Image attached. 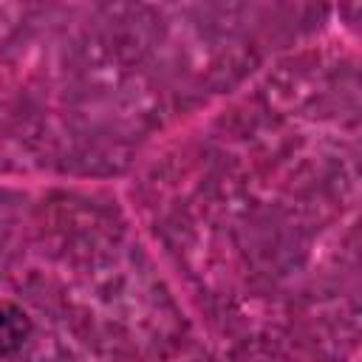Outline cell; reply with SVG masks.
<instances>
[{
    "instance_id": "cell-1",
    "label": "cell",
    "mask_w": 362,
    "mask_h": 362,
    "mask_svg": "<svg viewBox=\"0 0 362 362\" xmlns=\"http://www.w3.org/2000/svg\"><path fill=\"white\" fill-rule=\"evenodd\" d=\"M31 334V320L17 305H0V359L23 348Z\"/></svg>"
},
{
    "instance_id": "cell-2",
    "label": "cell",
    "mask_w": 362,
    "mask_h": 362,
    "mask_svg": "<svg viewBox=\"0 0 362 362\" xmlns=\"http://www.w3.org/2000/svg\"><path fill=\"white\" fill-rule=\"evenodd\" d=\"M0 201H3V192H0Z\"/></svg>"
}]
</instances>
